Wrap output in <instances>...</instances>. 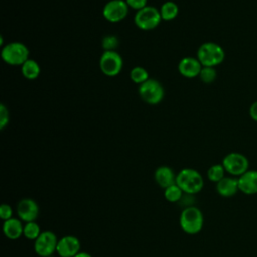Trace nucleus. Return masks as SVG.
I'll return each instance as SVG.
<instances>
[{
	"label": "nucleus",
	"mask_w": 257,
	"mask_h": 257,
	"mask_svg": "<svg viewBox=\"0 0 257 257\" xmlns=\"http://www.w3.org/2000/svg\"><path fill=\"white\" fill-rule=\"evenodd\" d=\"M179 224L183 232L188 235L200 233L204 226V215L196 206H189L182 210L179 218Z\"/></svg>",
	"instance_id": "1"
},
{
	"label": "nucleus",
	"mask_w": 257,
	"mask_h": 257,
	"mask_svg": "<svg viewBox=\"0 0 257 257\" xmlns=\"http://www.w3.org/2000/svg\"><path fill=\"white\" fill-rule=\"evenodd\" d=\"M176 184L184 193L195 195L200 193L204 188V179L195 169L184 168L176 176Z\"/></svg>",
	"instance_id": "2"
},
{
	"label": "nucleus",
	"mask_w": 257,
	"mask_h": 257,
	"mask_svg": "<svg viewBox=\"0 0 257 257\" xmlns=\"http://www.w3.org/2000/svg\"><path fill=\"white\" fill-rule=\"evenodd\" d=\"M197 58L202 66L215 67L224 61L225 51L218 43L208 41L199 46L197 50Z\"/></svg>",
	"instance_id": "3"
},
{
	"label": "nucleus",
	"mask_w": 257,
	"mask_h": 257,
	"mask_svg": "<svg viewBox=\"0 0 257 257\" xmlns=\"http://www.w3.org/2000/svg\"><path fill=\"white\" fill-rule=\"evenodd\" d=\"M1 57L9 65H22L29 59L28 47L19 41H12L2 46Z\"/></svg>",
	"instance_id": "4"
},
{
	"label": "nucleus",
	"mask_w": 257,
	"mask_h": 257,
	"mask_svg": "<svg viewBox=\"0 0 257 257\" xmlns=\"http://www.w3.org/2000/svg\"><path fill=\"white\" fill-rule=\"evenodd\" d=\"M162 21L160 9L154 6H146L145 8L136 12L134 17V22L138 28L141 30L149 31L153 30L159 26Z\"/></svg>",
	"instance_id": "5"
},
{
	"label": "nucleus",
	"mask_w": 257,
	"mask_h": 257,
	"mask_svg": "<svg viewBox=\"0 0 257 257\" xmlns=\"http://www.w3.org/2000/svg\"><path fill=\"white\" fill-rule=\"evenodd\" d=\"M139 95L146 103L155 105L163 100L165 90L159 80L149 78L147 81L139 85Z\"/></svg>",
	"instance_id": "6"
},
{
	"label": "nucleus",
	"mask_w": 257,
	"mask_h": 257,
	"mask_svg": "<svg viewBox=\"0 0 257 257\" xmlns=\"http://www.w3.org/2000/svg\"><path fill=\"white\" fill-rule=\"evenodd\" d=\"M222 165L226 173L236 178L240 177L249 170L248 158L245 155L237 152L227 154L222 160Z\"/></svg>",
	"instance_id": "7"
},
{
	"label": "nucleus",
	"mask_w": 257,
	"mask_h": 257,
	"mask_svg": "<svg viewBox=\"0 0 257 257\" xmlns=\"http://www.w3.org/2000/svg\"><path fill=\"white\" fill-rule=\"evenodd\" d=\"M123 60L116 51H103L99 58V68L106 76H116L122 69Z\"/></svg>",
	"instance_id": "8"
},
{
	"label": "nucleus",
	"mask_w": 257,
	"mask_h": 257,
	"mask_svg": "<svg viewBox=\"0 0 257 257\" xmlns=\"http://www.w3.org/2000/svg\"><path fill=\"white\" fill-rule=\"evenodd\" d=\"M58 238L52 231H42L34 241V252L39 257H48L56 252Z\"/></svg>",
	"instance_id": "9"
},
{
	"label": "nucleus",
	"mask_w": 257,
	"mask_h": 257,
	"mask_svg": "<svg viewBox=\"0 0 257 257\" xmlns=\"http://www.w3.org/2000/svg\"><path fill=\"white\" fill-rule=\"evenodd\" d=\"M128 9L125 0H109L102 8V15L108 22L117 23L126 17Z\"/></svg>",
	"instance_id": "10"
},
{
	"label": "nucleus",
	"mask_w": 257,
	"mask_h": 257,
	"mask_svg": "<svg viewBox=\"0 0 257 257\" xmlns=\"http://www.w3.org/2000/svg\"><path fill=\"white\" fill-rule=\"evenodd\" d=\"M16 213L18 219L22 222H33L39 216V206L33 199L24 198L18 202L16 206Z\"/></svg>",
	"instance_id": "11"
},
{
	"label": "nucleus",
	"mask_w": 257,
	"mask_h": 257,
	"mask_svg": "<svg viewBox=\"0 0 257 257\" xmlns=\"http://www.w3.org/2000/svg\"><path fill=\"white\" fill-rule=\"evenodd\" d=\"M80 241L77 237L66 235L58 239L56 253L59 257H73L80 252Z\"/></svg>",
	"instance_id": "12"
},
{
	"label": "nucleus",
	"mask_w": 257,
	"mask_h": 257,
	"mask_svg": "<svg viewBox=\"0 0 257 257\" xmlns=\"http://www.w3.org/2000/svg\"><path fill=\"white\" fill-rule=\"evenodd\" d=\"M202 67L203 66L199 59L193 56L183 57L178 64L180 74L186 78H195L199 76Z\"/></svg>",
	"instance_id": "13"
},
{
	"label": "nucleus",
	"mask_w": 257,
	"mask_h": 257,
	"mask_svg": "<svg viewBox=\"0 0 257 257\" xmlns=\"http://www.w3.org/2000/svg\"><path fill=\"white\" fill-rule=\"evenodd\" d=\"M239 191L251 196L257 194V170H248L237 178Z\"/></svg>",
	"instance_id": "14"
},
{
	"label": "nucleus",
	"mask_w": 257,
	"mask_h": 257,
	"mask_svg": "<svg viewBox=\"0 0 257 257\" xmlns=\"http://www.w3.org/2000/svg\"><path fill=\"white\" fill-rule=\"evenodd\" d=\"M216 191L220 196L224 198H230L235 196L238 192H240L238 186V179L232 176H225L221 181L216 184Z\"/></svg>",
	"instance_id": "15"
},
{
	"label": "nucleus",
	"mask_w": 257,
	"mask_h": 257,
	"mask_svg": "<svg viewBox=\"0 0 257 257\" xmlns=\"http://www.w3.org/2000/svg\"><path fill=\"white\" fill-rule=\"evenodd\" d=\"M176 174L173 169L168 166H160L156 169L154 178L159 187L166 189L174 184H176Z\"/></svg>",
	"instance_id": "16"
},
{
	"label": "nucleus",
	"mask_w": 257,
	"mask_h": 257,
	"mask_svg": "<svg viewBox=\"0 0 257 257\" xmlns=\"http://www.w3.org/2000/svg\"><path fill=\"white\" fill-rule=\"evenodd\" d=\"M23 228L24 225L22 224V221L17 218H11L9 220H6L3 222L2 225L3 234L6 238L10 240H16L23 236Z\"/></svg>",
	"instance_id": "17"
},
{
	"label": "nucleus",
	"mask_w": 257,
	"mask_h": 257,
	"mask_svg": "<svg viewBox=\"0 0 257 257\" xmlns=\"http://www.w3.org/2000/svg\"><path fill=\"white\" fill-rule=\"evenodd\" d=\"M21 73L24 76V78L29 79V80H34L36 79L40 72H41V68L40 65L38 64V62L32 58L27 59L21 66Z\"/></svg>",
	"instance_id": "18"
},
{
	"label": "nucleus",
	"mask_w": 257,
	"mask_h": 257,
	"mask_svg": "<svg viewBox=\"0 0 257 257\" xmlns=\"http://www.w3.org/2000/svg\"><path fill=\"white\" fill-rule=\"evenodd\" d=\"M162 20L170 21L175 19L179 14V6L174 1H166L160 8Z\"/></svg>",
	"instance_id": "19"
},
{
	"label": "nucleus",
	"mask_w": 257,
	"mask_h": 257,
	"mask_svg": "<svg viewBox=\"0 0 257 257\" xmlns=\"http://www.w3.org/2000/svg\"><path fill=\"white\" fill-rule=\"evenodd\" d=\"M183 190L177 185L174 184L166 189H164V197L170 203H177L183 198Z\"/></svg>",
	"instance_id": "20"
},
{
	"label": "nucleus",
	"mask_w": 257,
	"mask_h": 257,
	"mask_svg": "<svg viewBox=\"0 0 257 257\" xmlns=\"http://www.w3.org/2000/svg\"><path fill=\"white\" fill-rule=\"evenodd\" d=\"M130 78L134 83L140 85L145 81H147L150 77H149V72L145 67L135 66L132 68L130 72Z\"/></svg>",
	"instance_id": "21"
},
{
	"label": "nucleus",
	"mask_w": 257,
	"mask_h": 257,
	"mask_svg": "<svg viewBox=\"0 0 257 257\" xmlns=\"http://www.w3.org/2000/svg\"><path fill=\"white\" fill-rule=\"evenodd\" d=\"M41 230H40V226L35 222H28L24 224V228H23V236L31 241H35L39 235L41 234Z\"/></svg>",
	"instance_id": "22"
},
{
	"label": "nucleus",
	"mask_w": 257,
	"mask_h": 257,
	"mask_svg": "<svg viewBox=\"0 0 257 257\" xmlns=\"http://www.w3.org/2000/svg\"><path fill=\"white\" fill-rule=\"evenodd\" d=\"M225 169L221 164H215V165H212L208 171H207V177L208 179L213 182V183H218L219 181H221L224 177H225Z\"/></svg>",
	"instance_id": "23"
},
{
	"label": "nucleus",
	"mask_w": 257,
	"mask_h": 257,
	"mask_svg": "<svg viewBox=\"0 0 257 257\" xmlns=\"http://www.w3.org/2000/svg\"><path fill=\"white\" fill-rule=\"evenodd\" d=\"M118 38L112 34L105 35L101 39V47L103 51H115V49L118 46Z\"/></svg>",
	"instance_id": "24"
},
{
	"label": "nucleus",
	"mask_w": 257,
	"mask_h": 257,
	"mask_svg": "<svg viewBox=\"0 0 257 257\" xmlns=\"http://www.w3.org/2000/svg\"><path fill=\"white\" fill-rule=\"evenodd\" d=\"M199 77L204 83H212L217 78V70L215 69V67L203 66L199 74Z\"/></svg>",
	"instance_id": "25"
},
{
	"label": "nucleus",
	"mask_w": 257,
	"mask_h": 257,
	"mask_svg": "<svg viewBox=\"0 0 257 257\" xmlns=\"http://www.w3.org/2000/svg\"><path fill=\"white\" fill-rule=\"evenodd\" d=\"M9 122L8 108L2 103L0 104V128L3 130Z\"/></svg>",
	"instance_id": "26"
},
{
	"label": "nucleus",
	"mask_w": 257,
	"mask_h": 257,
	"mask_svg": "<svg viewBox=\"0 0 257 257\" xmlns=\"http://www.w3.org/2000/svg\"><path fill=\"white\" fill-rule=\"evenodd\" d=\"M12 215H13V210L10 205L2 204L0 206V218H1V220H3V222L13 218Z\"/></svg>",
	"instance_id": "27"
},
{
	"label": "nucleus",
	"mask_w": 257,
	"mask_h": 257,
	"mask_svg": "<svg viewBox=\"0 0 257 257\" xmlns=\"http://www.w3.org/2000/svg\"><path fill=\"white\" fill-rule=\"evenodd\" d=\"M125 2L130 8L135 9L137 11L148 6V0H125Z\"/></svg>",
	"instance_id": "28"
},
{
	"label": "nucleus",
	"mask_w": 257,
	"mask_h": 257,
	"mask_svg": "<svg viewBox=\"0 0 257 257\" xmlns=\"http://www.w3.org/2000/svg\"><path fill=\"white\" fill-rule=\"evenodd\" d=\"M249 114H250L251 118L257 122V100L251 104V106L249 108Z\"/></svg>",
	"instance_id": "29"
},
{
	"label": "nucleus",
	"mask_w": 257,
	"mask_h": 257,
	"mask_svg": "<svg viewBox=\"0 0 257 257\" xmlns=\"http://www.w3.org/2000/svg\"><path fill=\"white\" fill-rule=\"evenodd\" d=\"M73 257H92L89 253H87V252H79V253H77L75 256H73Z\"/></svg>",
	"instance_id": "30"
},
{
	"label": "nucleus",
	"mask_w": 257,
	"mask_h": 257,
	"mask_svg": "<svg viewBox=\"0 0 257 257\" xmlns=\"http://www.w3.org/2000/svg\"><path fill=\"white\" fill-rule=\"evenodd\" d=\"M48 257H55V256H53V255H51V256H48Z\"/></svg>",
	"instance_id": "31"
}]
</instances>
